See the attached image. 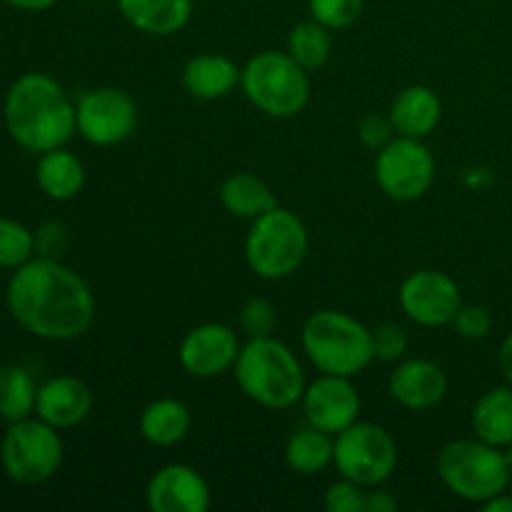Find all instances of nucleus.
I'll return each mask as SVG.
<instances>
[{
    "instance_id": "6e6552de",
    "label": "nucleus",
    "mask_w": 512,
    "mask_h": 512,
    "mask_svg": "<svg viewBox=\"0 0 512 512\" xmlns=\"http://www.w3.org/2000/svg\"><path fill=\"white\" fill-rule=\"evenodd\" d=\"M333 465L343 478L363 488L383 485L398 468V443L375 423H353L335 435Z\"/></svg>"
},
{
    "instance_id": "20e7f679",
    "label": "nucleus",
    "mask_w": 512,
    "mask_h": 512,
    "mask_svg": "<svg viewBox=\"0 0 512 512\" xmlns=\"http://www.w3.org/2000/svg\"><path fill=\"white\" fill-rule=\"evenodd\" d=\"M305 355L325 375L355 378L375 360L373 330L340 310H318L300 333Z\"/></svg>"
},
{
    "instance_id": "c756f323",
    "label": "nucleus",
    "mask_w": 512,
    "mask_h": 512,
    "mask_svg": "<svg viewBox=\"0 0 512 512\" xmlns=\"http://www.w3.org/2000/svg\"><path fill=\"white\" fill-rule=\"evenodd\" d=\"M275 325H278V310L270 300L265 298H250L240 310V328L248 338H265L273 335Z\"/></svg>"
},
{
    "instance_id": "473e14b6",
    "label": "nucleus",
    "mask_w": 512,
    "mask_h": 512,
    "mask_svg": "<svg viewBox=\"0 0 512 512\" xmlns=\"http://www.w3.org/2000/svg\"><path fill=\"white\" fill-rule=\"evenodd\" d=\"M453 325L460 338L483 340L493 328V318H490L488 308H483V305H463L455 315Z\"/></svg>"
},
{
    "instance_id": "7ed1b4c3",
    "label": "nucleus",
    "mask_w": 512,
    "mask_h": 512,
    "mask_svg": "<svg viewBox=\"0 0 512 512\" xmlns=\"http://www.w3.org/2000/svg\"><path fill=\"white\" fill-rule=\"evenodd\" d=\"M238 388L268 410H288L303 400L305 375L298 358L273 335L250 338L233 365Z\"/></svg>"
},
{
    "instance_id": "7c9ffc66",
    "label": "nucleus",
    "mask_w": 512,
    "mask_h": 512,
    "mask_svg": "<svg viewBox=\"0 0 512 512\" xmlns=\"http://www.w3.org/2000/svg\"><path fill=\"white\" fill-rule=\"evenodd\" d=\"M325 510L328 512H365L368 505V488L343 478L325 490Z\"/></svg>"
},
{
    "instance_id": "2f4dec72",
    "label": "nucleus",
    "mask_w": 512,
    "mask_h": 512,
    "mask_svg": "<svg viewBox=\"0 0 512 512\" xmlns=\"http://www.w3.org/2000/svg\"><path fill=\"white\" fill-rule=\"evenodd\" d=\"M373 350L375 360L383 363H398L408 353V335L400 325L383 323L373 330Z\"/></svg>"
},
{
    "instance_id": "b1692460",
    "label": "nucleus",
    "mask_w": 512,
    "mask_h": 512,
    "mask_svg": "<svg viewBox=\"0 0 512 512\" xmlns=\"http://www.w3.org/2000/svg\"><path fill=\"white\" fill-rule=\"evenodd\" d=\"M38 185L53 200L75 198L85 185L83 163L65 148L48 150L38 163Z\"/></svg>"
},
{
    "instance_id": "4be33fe9",
    "label": "nucleus",
    "mask_w": 512,
    "mask_h": 512,
    "mask_svg": "<svg viewBox=\"0 0 512 512\" xmlns=\"http://www.w3.org/2000/svg\"><path fill=\"white\" fill-rule=\"evenodd\" d=\"M220 203H223V208L230 215L253 223L255 218L273 210L278 200H275L273 190H270V185L263 178L243 170V173H233L223 180V185H220Z\"/></svg>"
},
{
    "instance_id": "aec40b11",
    "label": "nucleus",
    "mask_w": 512,
    "mask_h": 512,
    "mask_svg": "<svg viewBox=\"0 0 512 512\" xmlns=\"http://www.w3.org/2000/svg\"><path fill=\"white\" fill-rule=\"evenodd\" d=\"M118 8L138 33L165 38L188 25L193 0H118Z\"/></svg>"
},
{
    "instance_id": "e433bc0d",
    "label": "nucleus",
    "mask_w": 512,
    "mask_h": 512,
    "mask_svg": "<svg viewBox=\"0 0 512 512\" xmlns=\"http://www.w3.org/2000/svg\"><path fill=\"white\" fill-rule=\"evenodd\" d=\"M485 512H512V490L510 493H500L495 498L485 500L483 503Z\"/></svg>"
},
{
    "instance_id": "1a4fd4ad",
    "label": "nucleus",
    "mask_w": 512,
    "mask_h": 512,
    "mask_svg": "<svg viewBox=\"0 0 512 512\" xmlns=\"http://www.w3.org/2000/svg\"><path fill=\"white\" fill-rule=\"evenodd\" d=\"M58 428L45 420H18L3 438V468L15 483L38 485L53 478L63 463V440Z\"/></svg>"
},
{
    "instance_id": "f3484780",
    "label": "nucleus",
    "mask_w": 512,
    "mask_h": 512,
    "mask_svg": "<svg viewBox=\"0 0 512 512\" xmlns=\"http://www.w3.org/2000/svg\"><path fill=\"white\" fill-rule=\"evenodd\" d=\"M93 390L88 383L73 375H58L38 388L35 413L53 428H75L93 410Z\"/></svg>"
},
{
    "instance_id": "f257e3e1",
    "label": "nucleus",
    "mask_w": 512,
    "mask_h": 512,
    "mask_svg": "<svg viewBox=\"0 0 512 512\" xmlns=\"http://www.w3.org/2000/svg\"><path fill=\"white\" fill-rule=\"evenodd\" d=\"M5 300L15 323L45 340H75L95 320L93 290L55 258L20 265L10 278Z\"/></svg>"
},
{
    "instance_id": "9b49d317",
    "label": "nucleus",
    "mask_w": 512,
    "mask_h": 512,
    "mask_svg": "<svg viewBox=\"0 0 512 512\" xmlns=\"http://www.w3.org/2000/svg\"><path fill=\"white\" fill-rule=\"evenodd\" d=\"M78 133L98 148L125 143L138 125V105L120 88L88 90L75 105Z\"/></svg>"
},
{
    "instance_id": "2eb2a0df",
    "label": "nucleus",
    "mask_w": 512,
    "mask_h": 512,
    "mask_svg": "<svg viewBox=\"0 0 512 512\" xmlns=\"http://www.w3.org/2000/svg\"><path fill=\"white\" fill-rule=\"evenodd\" d=\"M145 503L153 512H205L213 503V495L208 480L198 470L170 463L150 475Z\"/></svg>"
},
{
    "instance_id": "72a5a7b5",
    "label": "nucleus",
    "mask_w": 512,
    "mask_h": 512,
    "mask_svg": "<svg viewBox=\"0 0 512 512\" xmlns=\"http://www.w3.org/2000/svg\"><path fill=\"white\" fill-rule=\"evenodd\" d=\"M393 123H390L388 115H380V113H370L365 115L363 120L358 123V138L365 148L370 150H380L393 140Z\"/></svg>"
},
{
    "instance_id": "6ab92c4d",
    "label": "nucleus",
    "mask_w": 512,
    "mask_h": 512,
    "mask_svg": "<svg viewBox=\"0 0 512 512\" xmlns=\"http://www.w3.org/2000/svg\"><path fill=\"white\" fill-rule=\"evenodd\" d=\"M243 78V68L218 53L195 55L183 68V88L195 100H220L233 93Z\"/></svg>"
},
{
    "instance_id": "4468645a",
    "label": "nucleus",
    "mask_w": 512,
    "mask_h": 512,
    "mask_svg": "<svg viewBox=\"0 0 512 512\" xmlns=\"http://www.w3.org/2000/svg\"><path fill=\"white\" fill-rule=\"evenodd\" d=\"M303 413L308 425L325 430L330 435L343 433L353 423H358L360 415V395L350 378L340 375H320L310 385H305Z\"/></svg>"
},
{
    "instance_id": "39448f33",
    "label": "nucleus",
    "mask_w": 512,
    "mask_h": 512,
    "mask_svg": "<svg viewBox=\"0 0 512 512\" xmlns=\"http://www.w3.org/2000/svg\"><path fill=\"white\" fill-rule=\"evenodd\" d=\"M445 488L468 503H480L510 488L512 468L503 448L483 440H453L443 445L435 460Z\"/></svg>"
},
{
    "instance_id": "a878e982",
    "label": "nucleus",
    "mask_w": 512,
    "mask_h": 512,
    "mask_svg": "<svg viewBox=\"0 0 512 512\" xmlns=\"http://www.w3.org/2000/svg\"><path fill=\"white\" fill-rule=\"evenodd\" d=\"M38 388L20 365H0V418L18 423L35 410Z\"/></svg>"
},
{
    "instance_id": "423d86ee",
    "label": "nucleus",
    "mask_w": 512,
    "mask_h": 512,
    "mask_svg": "<svg viewBox=\"0 0 512 512\" xmlns=\"http://www.w3.org/2000/svg\"><path fill=\"white\" fill-rule=\"evenodd\" d=\"M245 98L270 118H295L310 100L308 70L278 50H263L245 63L240 78Z\"/></svg>"
},
{
    "instance_id": "ddd939ff",
    "label": "nucleus",
    "mask_w": 512,
    "mask_h": 512,
    "mask_svg": "<svg viewBox=\"0 0 512 512\" xmlns=\"http://www.w3.org/2000/svg\"><path fill=\"white\" fill-rule=\"evenodd\" d=\"M240 348L243 345L238 333L230 325L203 323L185 335L178 348V360L188 375L210 380L233 370Z\"/></svg>"
},
{
    "instance_id": "dca6fc26",
    "label": "nucleus",
    "mask_w": 512,
    "mask_h": 512,
    "mask_svg": "<svg viewBox=\"0 0 512 512\" xmlns=\"http://www.w3.org/2000/svg\"><path fill=\"white\" fill-rule=\"evenodd\" d=\"M388 393L405 410L425 413V410L438 408L445 400V395H448V378H445L443 368L435 365L433 360H403L390 373Z\"/></svg>"
},
{
    "instance_id": "bb28decb",
    "label": "nucleus",
    "mask_w": 512,
    "mask_h": 512,
    "mask_svg": "<svg viewBox=\"0 0 512 512\" xmlns=\"http://www.w3.org/2000/svg\"><path fill=\"white\" fill-rule=\"evenodd\" d=\"M330 50H333V38L325 25L318 20H305L298 23L288 35V55L305 70H318L328 63Z\"/></svg>"
},
{
    "instance_id": "cd10ccee",
    "label": "nucleus",
    "mask_w": 512,
    "mask_h": 512,
    "mask_svg": "<svg viewBox=\"0 0 512 512\" xmlns=\"http://www.w3.org/2000/svg\"><path fill=\"white\" fill-rule=\"evenodd\" d=\"M35 250V235L15 220L0 218V268H20Z\"/></svg>"
},
{
    "instance_id": "5701e85b",
    "label": "nucleus",
    "mask_w": 512,
    "mask_h": 512,
    "mask_svg": "<svg viewBox=\"0 0 512 512\" xmlns=\"http://www.w3.org/2000/svg\"><path fill=\"white\" fill-rule=\"evenodd\" d=\"M470 423L478 440L495 448H508L512 443V385L488 390L475 403Z\"/></svg>"
},
{
    "instance_id": "412c9836",
    "label": "nucleus",
    "mask_w": 512,
    "mask_h": 512,
    "mask_svg": "<svg viewBox=\"0 0 512 512\" xmlns=\"http://www.w3.org/2000/svg\"><path fill=\"white\" fill-rule=\"evenodd\" d=\"M193 425L188 405L175 398H158L150 405H145L140 413L138 430L150 445L155 448H173L183 443Z\"/></svg>"
},
{
    "instance_id": "4c0bfd02",
    "label": "nucleus",
    "mask_w": 512,
    "mask_h": 512,
    "mask_svg": "<svg viewBox=\"0 0 512 512\" xmlns=\"http://www.w3.org/2000/svg\"><path fill=\"white\" fill-rule=\"evenodd\" d=\"M5 3H10L13 8H20V10H30V13H40V10L53 8L58 0H5Z\"/></svg>"
},
{
    "instance_id": "c9c22d12",
    "label": "nucleus",
    "mask_w": 512,
    "mask_h": 512,
    "mask_svg": "<svg viewBox=\"0 0 512 512\" xmlns=\"http://www.w3.org/2000/svg\"><path fill=\"white\" fill-rule=\"evenodd\" d=\"M500 370H503L505 380L512 385V333L500 345Z\"/></svg>"
},
{
    "instance_id": "f03ea898",
    "label": "nucleus",
    "mask_w": 512,
    "mask_h": 512,
    "mask_svg": "<svg viewBox=\"0 0 512 512\" xmlns=\"http://www.w3.org/2000/svg\"><path fill=\"white\" fill-rule=\"evenodd\" d=\"M5 125L15 143L33 153L63 148L78 133L75 105L58 80L43 73H28L10 85Z\"/></svg>"
},
{
    "instance_id": "ea45409f",
    "label": "nucleus",
    "mask_w": 512,
    "mask_h": 512,
    "mask_svg": "<svg viewBox=\"0 0 512 512\" xmlns=\"http://www.w3.org/2000/svg\"><path fill=\"white\" fill-rule=\"evenodd\" d=\"M510 490H512V478H510Z\"/></svg>"
},
{
    "instance_id": "9d476101",
    "label": "nucleus",
    "mask_w": 512,
    "mask_h": 512,
    "mask_svg": "<svg viewBox=\"0 0 512 512\" xmlns=\"http://www.w3.org/2000/svg\"><path fill=\"white\" fill-rule=\"evenodd\" d=\"M375 183L388 198L400 200V203L423 198L435 183L433 153L423 140L398 135L378 150Z\"/></svg>"
},
{
    "instance_id": "c85d7f7f",
    "label": "nucleus",
    "mask_w": 512,
    "mask_h": 512,
    "mask_svg": "<svg viewBox=\"0 0 512 512\" xmlns=\"http://www.w3.org/2000/svg\"><path fill=\"white\" fill-rule=\"evenodd\" d=\"M365 0H308L310 18L328 30L350 28L363 15Z\"/></svg>"
},
{
    "instance_id": "58836bf2",
    "label": "nucleus",
    "mask_w": 512,
    "mask_h": 512,
    "mask_svg": "<svg viewBox=\"0 0 512 512\" xmlns=\"http://www.w3.org/2000/svg\"><path fill=\"white\" fill-rule=\"evenodd\" d=\"M503 453H505V458H508V463H510V468H512V443L508 445V448H503Z\"/></svg>"
},
{
    "instance_id": "f8f14e48",
    "label": "nucleus",
    "mask_w": 512,
    "mask_h": 512,
    "mask_svg": "<svg viewBox=\"0 0 512 512\" xmlns=\"http://www.w3.org/2000/svg\"><path fill=\"white\" fill-rule=\"evenodd\" d=\"M400 308L413 323L425 328L450 325L463 308V295L458 283L440 270H418L410 273L400 285Z\"/></svg>"
},
{
    "instance_id": "a211bd4d",
    "label": "nucleus",
    "mask_w": 512,
    "mask_h": 512,
    "mask_svg": "<svg viewBox=\"0 0 512 512\" xmlns=\"http://www.w3.org/2000/svg\"><path fill=\"white\" fill-rule=\"evenodd\" d=\"M395 133L405 138H428L443 118V103L428 85H410L395 95L388 113Z\"/></svg>"
},
{
    "instance_id": "f704fd0d",
    "label": "nucleus",
    "mask_w": 512,
    "mask_h": 512,
    "mask_svg": "<svg viewBox=\"0 0 512 512\" xmlns=\"http://www.w3.org/2000/svg\"><path fill=\"white\" fill-rule=\"evenodd\" d=\"M398 510V500L388 493V490H380V485L368 490V505L365 512H393Z\"/></svg>"
},
{
    "instance_id": "0eeeda50",
    "label": "nucleus",
    "mask_w": 512,
    "mask_h": 512,
    "mask_svg": "<svg viewBox=\"0 0 512 512\" xmlns=\"http://www.w3.org/2000/svg\"><path fill=\"white\" fill-rule=\"evenodd\" d=\"M308 255V228L280 205L253 220L245 238V263L258 278L280 280L293 275Z\"/></svg>"
},
{
    "instance_id": "393cba45",
    "label": "nucleus",
    "mask_w": 512,
    "mask_h": 512,
    "mask_svg": "<svg viewBox=\"0 0 512 512\" xmlns=\"http://www.w3.org/2000/svg\"><path fill=\"white\" fill-rule=\"evenodd\" d=\"M335 435L305 425L290 435L285 445V463L298 475H318L333 463Z\"/></svg>"
}]
</instances>
